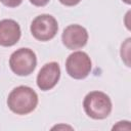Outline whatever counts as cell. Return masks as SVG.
<instances>
[{
    "instance_id": "1",
    "label": "cell",
    "mask_w": 131,
    "mask_h": 131,
    "mask_svg": "<svg viewBox=\"0 0 131 131\" xmlns=\"http://www.w3.org/2000/svg\"><path fill=\"white\" fill-rule=\"evenodd\" d=\"M38 104V95L29 86H17L8 94L7 105L16 115H28L32 113Z\"/></svg>"
},
{
    "instance_id": "2",
    "label": "cell",
    "mask_w": 131,
    "mask_h": 131,
    "mask_svg": "<svg viewBox=\"0 0 131 131\" xmlns=\"http://www.w3.org/2000/svg\"><path fill=\"white\" fill-rule=\"evenodd\" d=\"M112 107L110 96L101 91H91L83 100V108L86 115L94 120L107 118L112 112Z\"/></svg>"
},
{
    "instance_id": "3",
    "label": "cell",
    "mask_w": 131,
    "mask_h": 131,
    "mask_svg": "<svg viewBox=\"0 0 131 131\" xmlns=\"http://www.w3.org/2000/svg\"><path fill=\"white\" fill-rule=\"evenodd\" d=\"M37 66V56L30 48H19L9 57L10 70L17 76H29Z\"/></svg>"
},
{
    "instance_id": "4",
    "label": "cell",
    "mask_w": 131,
    "mask_h": 131,
    "mask_svg": "<svg viewBox=\"0 0 131 131\" xmlns=\"http://www.w3.org/2000/svg\"><path fill=\"white\" fill-rule=\"evenodd\" d=\"M30 30L35 39L45 42L55 37L58 31V24L54 16L50 14H40L33 19Z\"/></svg>"
},
{
    "instance_id": "5",
    "label": "cell",
    "mask_w": 131,
    "mask_h": 131,
    "mask_svg": "<svg viewBox=\"0 0 131 131\" xmlns=\"http://www.w3.org/2000/svg\"><path fill=\"white\" fill-rule=\"evenodd\" d=\"M92 62L84 51H74L66 60V70L70 77L76 80L85 79L91 72Z\"/></svg>"
},
{
    "instance_id": "6",
    "label": "cell",
    "mask_w": 131,
    "mask_h": 131,
    "mask_svg": "<svg viewBox=\"0 0 131 131\" xmlns=\"http://www.w3.org/2000/svg\"><path fill=\"white\" fill-rule=\"evenodd\" d=\"M61 41L68 49L75 50L82 48L88 41V32L80 25H70L63 30Z\"/></svg>"
},
{
    "instance_id": "7",
    "label": "cell",
    "mask_w": 131,
    "mask_h": 131,
    "mask_svg": "<svg viewBox=\"0 0 131 131\" xmlns=\"http://www.w3.org/2000/svg\"><path fill=\"white\" fill-rule=\"evenodd\" d=\"M60 68L55 61L45 63L37 75V86L42 91H48L52 89L59 81Z\"/></svg>"
},
{
    "instance_id": "8",
    "label": "cell",
    "mask_w": 131,
    "mask_h": 131,
    "mask_svg": "<svg viewBox=\"0 0 131 131\" xmlns=\"http://www.w3.org/2000/svg\"><path fill=\"white\" fill-rule=\"evenodd\" d=\"M19 25L13 19L0 20V45L3 47L13 46L20 39Z\"/></svg>"
},
{
    "instance_id": "9",
    "label": "cell",
    "mask_w": 131,
    "mask_h": 131,
    "mask_svg": "<svg viewBox=\"0 0 131 131\" xmlns=\"http://www.w3.org/2000/svg\"><path fill=\"white\" fill-rule=\"evenodd\" d=\"M131 38H127L124 43H122V46H121V57H122V60L124 61V63L130 68L131 63H130V48H131Z\"/></svg>"
},
{
    "instance_id": "10",
    "label": "cell",
    "mask_w": 131,
    "mask_h": 131,
    "mask_svg": "<svg viewBox=\"0 0 131 131\" xmlns=\"http://www.w3.org/2000/svg\"><path fill=\"white\" fill-rule=\"evenodd\" d=\"M112 130H131L129 121H120L116 125L113 126Z\"/></svg>"
},
{
    "instance_id": "11",
    "label": "cell",
    "mask_w": 131,
    "mask_h": 131,
    "mask_svg": "<svg viewBox=\"0 0 131 131\" xmlns=\"http://www.w3.org/2000/svg\"><path fill=\"white\" fill-rule=\"evenodd\" d=\"M0 2H1L3 5L7 6V7H11V8H13V7H17V6H19V5L21 4L23 0H0Z\"/></svg>"
},
{
    "instance_id": "12",
    "label": "cell",
    "mask_w": 131,
    "mask_h": 131,
    "mask_svg": "<svg viewBox=\"0 0 131 131\" xmlns=\"http://www.w3.org/2000/svg\"><path fill=\"white\" fill-rule=\"evenodd\" d=\"M64 6H75L81 2V0H58Z\"/></svg>"
},
{
    "instance_id": "13",
    "label": "cell",
    "mask_w": 131,
    "mask_h": 131,
    "mask_svg": "<svg viewBox=\"0 0 131 131\" xmlns=\"http://www.w3.org/2000/svg\"><path fill=\"white\" fill-rule=\"evenodd\" d=\"M30 2L35 5V6H38V7H42V6H45L49 0H30Z\"/></svg>"
},
{
    "instance_id": "14",
    "label": "cell",
    "mask_w": 131,
    "mask_h": 131,
    "mask_svg": "<svg viewBox=\"0 0 131 131\" xmlns=\"http://www.w3.org/2000/svg\"><path fill=\"white\" fill-rule=\"evenodd\" d=\"M130 14H131V11L129 10L127 13H126V15H125V26H126V28L130 31L131 30V27H130Z\"/></svg>"
},
{
    "instance_id": "15",
    "label": "cell",
    "mask_w": 131,
    "mask_h": 131,
    "mask_svg": "<svg viewBox=\"0 0 131 131\" xmlns=\"http://www.w3.org/2000/svg\"><path fill=\"white\" fill-rule=\"evenodd\" d=\"M54 129H57V130H60V129H70V130H73V127H71L69 125L60 124V125H56V126L52 127V130H54Z\"/></svg>"
},
{
    "instance_id": "16",
    "label": "cell",
    "mask_w": 131,
    "mask_h": 131,
    "mask_svg": "<svg viewBox=\"0 0 131 131\" xmlns=\"http://www.w3.org/2000/svg\"><path fill=\"white\" fill-rule=\"evenodd\" d=\"M123 2H125L126 4H130L131 3V0H122Z\"/></svg>"
}]
</instances>
